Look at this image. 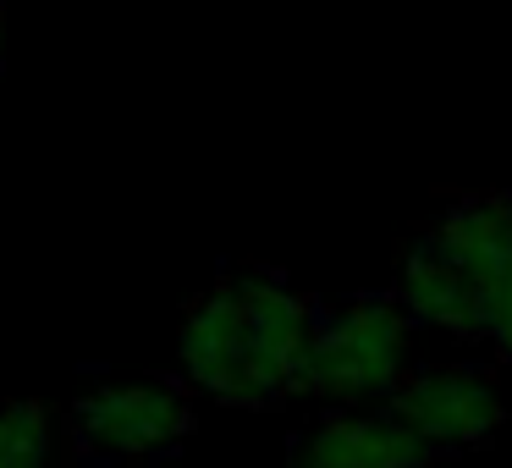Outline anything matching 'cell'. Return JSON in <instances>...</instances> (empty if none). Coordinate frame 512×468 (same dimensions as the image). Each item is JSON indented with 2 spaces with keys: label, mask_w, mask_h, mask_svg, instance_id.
I'll return each mask as SVG.
<instances>
[{
  "label": "cell",
  "mask_w": 512,
  "mask_h": 468,
  "mask_svg": "<svg viewBox=\"0 0 512 468\" xmlns=\"http://www.w3.org/2000/svg\"><path fill=\"white\" fill-rule=\"evenodd\" d=\"M0 28H6V12H0Z\"/></svg>",
  "instance_id": "obj_9"
},
{
  "label": "cell",
  "mask_w": 512,
  "mask_h": 468,
  "mask_svg": "<svg viewBox=\"0 0 512 468\" xmlns=\"http://www.w3.org/2000/svg\"><path fill=\"white\" fill-rule=\"evenodd\" d=\"M50 435L56 419L45 402H0V468H50Z\"/></svg>",
  "instance_id": "obj_8"
},
{
  "label": "cell",
  "mask_w": 512,
  "mask_h": 468,
  "mask_svg": "<svg viewBox=\"0 0 512 468\" xmlns=\"http://www.w3.org/2000/svg\"><path fill=\"white\" fill-rule=\"evenodd\" d=\"M391 298L408 309L413 325H430V331L457 336V342H479V292L468 281V270L430 232H419L402 248L397 292Z\"/></svg>",
  "instance_id": "obj_7"
},
{
  "label": "cell",
  "mask_w": 512,
  "mask_h": 468,
  "mask_svg": "<svg viewBox=\"0 0 512 468\" xmlns=\"http://www.w3.org/2000/svg\"><path fill=\"white\" fill-rule=\"evenodd\" d=\"M314 331V309L276 270L221 276L188 309L177 336L182 375L226 408H276L298 386V364Z\"/></svg>",
  "instance_id": "obj_1"
},
{
  "label": "cell",
  "mask_w": 512,
  "mask_h": 468,
  "mask_svg": "<svg viewBox=\"0 0 512 468\" xmlns=\"http://www.w3.org/2000/svg\"><path fill=\"white\" fill-rule=\"evenodd\" d=\"M386 413L430 452H468L507 424V397L485 364H430L386 391Z\"/></svg>",
  "instance_id": "obj_4"
},
{
  "label": "cell",
  "mask_w": 512,
  "mask_h": 468,
  "mask_svg": "<svg viewBox=\"0 0 512 468\" xmlns=\"http://www.w3.org/2000/svg\"><path fill=\"white\" fill-rule=\"evenodd\" d=\"M430 237L468 270L479 292V342L512 358V188L457 193Z\"/></svg>",
  "instance_id": "obj_5"
},
{
  "label": "cell",
  "mask_w": 512,
  "mask_h": 468,
  "mask_svg": "<svg viewBox=\"0 0 512 468\" xmlns=\"http://www.w3.org/2000/svg\"><path fill=\"white\" fill-rule=\"evenodd\" d=\"M193 430V402L171 380H116L78 397L67 419L72 452L89 463H133L171 452Z\"/></svg>",
  "instance_id": "obj_3"
},
{
  "label": "cell",
  "mask_w": 512,
  "mask_h": 468,
  "mask_svg": "<svg viewBox=\"0 0 512 468\" xmlns=\"http://www.w3.org/2000/svg\"><path fill=\"white\" fill-rule=\"evenodd\" d=\"M430 446L413 430H402L391 413H353L336 408L320 424L292 435L287 468H424Z\"/></svg>",
  "instance_id": "obj_6"
},
{
  "label": "cell",
  "mask_w": 512,
  "mask_h": 468,
  "mask_svg": "<svg viewBox=\"0 0 512 468\" xmlns=\"http://www.w3.org/2000/svg\"><path fill=\"white\" fill-rule=\"evenodd\" d=\"M413 320L397 298H353L336 314H314L309 347L298 364V397H320L336 408H358L369 397H386L408 375Z\"/></svg>",
  "instance_id": "obj_2"
}]
</instances>
